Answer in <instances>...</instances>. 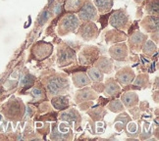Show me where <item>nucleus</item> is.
<instances>
[{
    "instance_id": "1",
    "label": "nucleus",
    "mask_w": 159,
    "mask_h": 141,
    "mask_svg": "<svg viewBox=\"0 0 159 141\" xmlns=\"http://www.w3.org/2000/svg\"><path fill=\"white\" fill-rule=\"evenodd\" d=\"M40 81L45 88L48 99L57 95L68 94L71 89L70 81L66 73H56L52 70L51 73L42 77Z\"/></svg>"
},
{
    "instance_id": "2",
    "label": "nucleus",
    "mask_w": 159,
    "mask_h": 141,
    "mask_svg": "<svg viewBox=\"0 0 159 141\" xmlns=\"http://www.w3.org/2000/svg\"><path fill=\"white\" fill-rule=\"evenodd\" d=\"M1 113L4 117L12 121H21L26 113V106L19 97L12 96L1 108Z\"/></svg>"
},
{
    "instance_id": "3",
    "label": "nucleus",
    "mask_w": 159,
    "mask_h": 141,
    "mask_svg": "<svg viewBox=\"0 0 159 141\" xmlns=\"http://www.w3.org/2000/svg\"><path fill=\"white\" fill-rule=\"evenodd\" d=\"M81 21L76 14L66 13L60 18L57 24V33L59 36L63 37L71 33H75L79 29Z\"/></svg>"
},
{
    "instance_id": "4",
    "label": "nucleus",
    "mask_w": 159,
    "mask_h": 141,
    "mask_svg": "<svg viewBox=\"0 0 159 141\" xmlns=\"http://www.w3.org/2000/svg\"><path fill=\"white\" fill-rule=\"evenodd\" d=\"M108 23L113 29L122 30V32H127L132 27L131 16L128 14V12L125 8H120L118 10H115L110 15Z\"/></svg>"
},
{
    "instance_id": "5",
    "label": "nucleus",
    "mask_w": 159,
    "mask_h": 141,
    "mask_svg": "<svg viewBox=\"0 0 159 141\" xmlns=\"http://www.w3.org/2000/svg\"><path fill=\"white\" fill-rule=\"evenodd\" d=\"M78 61L77 53L66 42H61L57 46V66L59 68L76 64Z\"/></svg>"
},
{
    "instance_id": "6",
    "label": "nucleus",
    "mask_w": 159,
    "mask_h": 141,
    "mask_svg": "<svg viewBox=\"0 0 159 141\" xmlns=\"http://www.w3.org/2000/svg\"><path fill=\"white\" fill-rule=\"evenodd\" d=\"M72 126L66 121H55L51 125V132L49 138L51 140L62 141V140H72L73 131Z\"/></svg>"
},
{
    "instance_id": "7",
    "label": "nucleus",
    "mask_w": 159,
    "mask_h": 141,
    "mask_svg": "<svg viewBox=\"0 0 159 141\" xmlns=\"http://www.w3.org/2000/svg\"><path fill=\"white\" fill-rule=\"evenodd\" d=\"M76 35L82 40L89 42L95 40L99 35V29L94 22H83L75 33Z\"/></svg>"
},
{
    "instance_id": "8",
    "label": "nucleus",
    "mask_w": 159,
    "mask_h": 141,
    "mask_svg": "<svg viewBox=\"0 0 159 141\" xmlns=\"http://www.w3.org/2000/svg\"><path fill=\"white\" fill-rule=\"evenodd\" d=\"M53 45L50 42H46L43 40H39L33 45L30 48V55L36 61L45 60L53 53Z\"/></svg>"
},
{
    "instance_id": "9",
    "label": "nucleus",
    "mask_w": 159,
    "mask_h": 141,
    "mask_svg": "<svg viewBox=\"0 0 159 141\" xmlns=\"http://www.w3.org/2000/svg\"><path fill=\"white\" fill-rule=\"evenodd\" d=\"M100 49L95 45H84L78 54V59L81 65H93L99 57Z\"/></svg>"
},
{
    "instance_id": "10",
    "label": "nucleus",
    "mask_w": 159,
    "mask_h": 141,
    "mask_svg": "<svg viewBox=\"0 0 159 141\" xmlns=\"http://www.w3.org/2000/svg\"><path fill=\"white\" fill-rule=\"evenodd\" d=\"M58 118L60 121H66L67 124H69L71 126H74L76 130H81L83 118H82V116L80 115L77 109L69 107L68 109L60 111Z\"/></svg>"
},
{
    "instance_id": "11",
    "label": "nucleus",
    "mask_w": 159,
    "mask_h": 141,
    "mask_svg": "<svg viewBox=\"0 0 159 141\" xmlns=\"http://www.w3.org/2000/svg\"><path fill=\"white\" fill-rule=\"evenodd\" d=\"M77 16L79 18V20L81 21V23L96 22L99 20V14L91 0H85V2L83 5L81 10L77 13Z\"/></svg>"
},
{
    "instance_id": "12",
    "label": "nucleus",
    "mask_w": 159,
    "mask_h": 141,
    "mask_svg": "<svg viewBox=\"0 0 159 141\" xmlns=\"http://www.w3.org/2000/svg\"><path fill=\"white\" fill-rule=\"evenodd\" d=\"M148 39V33H144L139 29L134 30L132 33L130 32L129 35H128V37H127L128 44H129L128 47H129L133 52L139 53V52H142V48Z\"/></svg>"
},
{
    "instance_id": "13",
    "label": "nucleus",
    "mask_w": 159,
    "mask_h": 141,
    "mask_svg": "<svg viewBox=\"0 0 159 141\" xmlns=\"http://www.w3.org/2000/svg\"><path fill=\"white\" fill-rule=\"evenodd\" d=\"M108 54L113 60L123 62V61H126L128 59V56H129V47H128L125 41L114 43L109 47Z\"/></svg>"
},
{
    "instance_id": "14",
    "label": "nucleus",
    "mask_w": 159,
    "mask_h": 141,
    "mask_svg": "<svg viewBox=\"0 0 159 141\" xmlns=\"http://www.w3.org/2000/svg\"><path fill=\"white\" fill-rule=\"evenodd\" d=\"M134 77H136V73L129 66H126L121 68L117 73H115V81L117 82L122 86H127V85L132 84Z\"/></svg>"
},
{
    "instance_id": "15",
    "label": "nucleus",
    "mask_w": 159,
    "mask_h": 141,
    "mask_svg": "<svg viewBox=\"0 0 159 141\" xmlns=\"http://www.w3.org/2000/svg\"><path fill=\"white\" fill-rule=\"evenodd\" d=\"M98 98V93L91 88L84 86L83 88H79V90L76 91L74 95V101L76 104L85 102V101H93Z\"/></svg>"
},
{
    "instance_id": "16",
    "label": "nucleus",
    "mask_w": 159,
    "mask_h": 141,
    "mask_svg": "<svg viewBox=\"0 0 159 141\" xmlns=\"http://www.w3.org/2000/svg\"><path fill=\"white\" fill-rule=\"evenodd\" d=\"M113 59L111 57H106V56H99L97 58L94 63L93 64V67L96 68L97 70H99L101 73H103L105 75H110L111 73H113L114 70V63Z\"/></svg>"
},
{
    "instance_id": "17",
    "label": "nucleus",
    "mask_w": 159,
    "mask_h": 141,
    "mask_svg": "<svg viewBox=\"0 0 159 141\" xmlns=\"http://www.w3.org/2000/svg\"><path fill=\"white\" fill-rule=\"evenodd\" d=\"M139 26L146 33H154L159 30V16H144L139 23Z\"/></svg>"
},
{
    "instance_id": "18",
    "label": "nucleus",
    "mask_w": 159,
    "mask_h": 141,
    "mask_svg": "<svg viewBox=\"0 0 159 141\" xmlns=\"http://www.w3.org/2000/svg\"><path fill=\"white\" fill-rule=\"evenodd\" d=\"M50 104L55 110H57V111L59 112L63 111V110H66L69 107H71L70 96L68 94L54 96L50 98Z\"/></svg>"
},
{
    "instance_id": "19",
    "label": "nucleus",
    "mask_w": 159,
    "mask_h": 141,
    "mask_svg": "<svg viewBox=\"0 0 159 141\" xmlns=\"http://www.w3.org/2000/svg\"><path fill=\"white\" fill-rule=\"evenodd\" d=\"M128 34L125 32H122L119 29H109L105 33V41L107 44H114L118 42H123L127 40Z\"/></svg>"
},
{
    "instance_id": "20",
    "label": "nucleus",
    "mask_w": 159,
    "mask_h": 141,
    "mask_svg": "<svg viewBox=\"0 0 159 141\" xmlns=\"http://www.w3.org/2000/svg\"><path fill=\"white\" fill-rule=\"evenodd\" d=\"M121 86L120 84L115 81L114 77H109L106 78L104 82V88H103V93L105 96L108 97H113L117 96L121 93Z\"/></svg>"
},
{
    "instance_id": "21",
    "label": "nucleus",
    "mask_w": 159,
    "mask_h": 141,
    "mask_svg": "<svg viewBox=\"0 0 159 141\" xmlns=\"http://www.w3.org/2000/svg\"><path fill=\"white\" fill-rule=\"evenodd\" d=\"M72 82L77 88H83L84 86H89L91 84V81L89 77L88 73L81 71L72 73Z\"/></svg>"
},
{
    "instance_id": "22",
    "label": "nucleus",
    "mask_w": 159,
    "mask_h": 141,
    "mask_svg": "<svg viewBox=\"0 0 159 141\" xmlns=\"http://www.w3.org/2000/svg\"><path fill=\"white\" fill-rule=\"evenodd\" d=\"M30 95L33 96L32 103H36V102H43L48 100L45 88L43 86V84L41 83V82H38L36 84H34V87L30 91Z\"/></svg>"
},
{
    "instance_id": "23",
    "label": "nucleus",
    "mask_w": 159,
    "mask_h": 141,
    "mask_svg": "<svg viewBox=\"0 0 159 141\" xmlns=\"http://www.w3.org/2000/svg\"><path fill=\"white\" fill-rule=\"evenodd\" d=\"M120 100L123 103V105L125 106V108H133L134 106H138L139 103V95L136 91H127V92H124L123 94H121Z\"/></svg>"
},
{
    "instance_id": "24",
    "label": "nucleus",
    "mask_w": 159,
    "mask_h": 141,
    "mask_svg": "<svg viewBox=\"0 0 159 141\" xmlns=\"http://www.w3.org/2000/svg\"><path fill=\"white\" fill-rule=\"evenodd\" d=\"M131 121H132L131 116L128 113H126L125 111L119 113V115L114 120V128H115V130L117 131L118 133L122 132L125 130V127H126L128 122Z\"/></svg>"
},
{
    "instance_id": "25",
    "label": "nucleus",
    "mask_w": 159,
    "mask_h": 141,
    "mask_svg": "<svg viewBox=\"0 0 159 141\" xmlns=\"http://www.w3.org/2000/svg\"><path fill=\"white\" fill-rule=\"evenodd\" d=\"M133 86H136V89H143V88H148L150 86V78L149 75L146 73H139V75L136 76L132 82Z\"/></svg>"
},
{
    "instance_id": "26",
    "label": "nucleus",
    "mask_w": 159,
    "mask_h": 141,
    "mask_svg": "<svg viewBox=\"0 0 159 141\" xmlns=\"http://www.w3.org/2000/svg\"><path fill=\"white\" fill-rule=\"evenodd\" d=\"M87 114L89 116L93 121L99 122V121H102L103 119H104L105 115L107 114V110H105L102 106H96L93 108L90 107L89 110H87Z\"/></svg>"
},
{
    "instance_id": "27",
    "label": "nucleus",
    "mask_w": 159,
    "mask_h": 141,
    "mask_svg": "<svg viewBox=\"0 0 159 141\" xmlns=\"http://www.w3.org/2000/svg\"><path fill=\"white\" fill-rule=\"evenodd\" d=\"M93 2L98 14L104 15L112 10L114 0H93Z\"/></svg>"
},
{
    "instance_id": "28",
    "label": "nucleus",
    "mask_w": 159,
    "mask_h": 141,
    "mask_svg": "<svg viewBox=\"0 0 159 141\" xmlns=\"http://www.w3.org/2000/svg\"><path fill=\"white\" fill-rule=\"evenodd\" d=\"M85 0H65L64 2V10L67 13L77 14L81 10Z\"/></svg>"
},
{
    "instance_id": "29",
    "label": "nucleus",
    "mask_w": 159,
    "mask_h": 141,
    "mask_svg": "<svg viewBox=\"0 0 159 141\" xmlns=\"http://www.w3.org/2000/svg\"><path fill=\"white\" fill-rule=\"evenodd\" d=\"M125 132L128 137H131L132 139L138 138L140 131H142V126L139 124H137L136 121H129L125 127Z\"/></svg>"
},
{
    "instance_id": "30",
    "label": "nucleus",
    "mask_w": 159,
    "mask_h": 141,
    "mask_svg": "<svg viewBox=\"0 0 159 141\" xmlns=\"http://www.w3.org/2000/svg\"><path fill=\"white\" fill-rule=\"evenodd\" d=\"M144 12L148 15L159 16V0H145Z\"/></svg>"
},
{
    "instance_id": "31",
    "label": "nucleus",
    "mask_w": 159,
    "mask_h": 141,
    "mask_svg": "<svg viewBox=\"0 0 159 141\" xmlns=\"http://www.w3.org/2000/svg\"><path fill=\"white\" fill-rule=\"evenodd\" d=\"M157 50H158V45L155 44L151 39L146 40L142 48V52L148 58H151L154 54H157Z\"/></svg>"
},
{
    "instance_id": "32",
    "label": "nucleus",
    "mask_w": 159,
    "mask_h": 141,
    "mask_svg": "<svg viewBox=\"0 0 159 141\" xmlns=\"http://www.w3.org/2000/svg\"><path fill=\"white\" fill-rule=\"evenodd\" d=\"M87 73L90 78L91 82H102L104 81V73H101L99 70H97L94 67L88 68Z\"/></svg>"
},
{
    "instance_id": "33",
    "label": "nucleus",
    "mask_w": 159,
    "mask_h": 141,
    "mask_svg": "<svg viewBox=\"0 0 159 141\" xmlns=\"http://www.w3.org/2000/svg\"><path fill=\"white\" fill-rule=\"evenodd\" d=\"M107 109L110 112L115 113V114H119L121 112L125 111V106L123 105V103L120 99H114L112 101H110L107 105Z\"/></svg>"
},
{
    "instance_id": "34",
    "label": "nucleus",
    "mask_w": 159,
    "mask_h": 141,
    "mask_svg": "<svg viewBox=\"0 0 159 141\" xmlns=\"http://www.w3.org/2000/svg\"><path fill=\"white\" fill-rule=\"evenodd\" d=\"M34 83H35V77L30 75V73H25L22 76V79L20 82V85L22 87L30 88V87L34 86Z\"/></svg>"
},
{
    "instance_id": "35",
    "label": "nucleus",
    "mask_w": 159,
    "mask_h": 141,
    "mask_svg": "<svg viewBox=\"0 0 159 141\" xmlns=\"http://www.w3.org/2000/svg\"><path fill=\"white\" fill-rule=\"evenodd\" d=\"M51 111V104L48 103V102H41V104L39 105V113H46V112H49Z\"/></svg>"
},
{
    "instance_id": "36",
    "label": "nucleus",
    "mask_w": 159,
    "mask_h": 141,
    "mask_svg": "<svg viewBox=\"0 0 159 141\" xmlns=\"http://www.w3.org/2000/svg\"><path fill=\"white\" fill-rule=\"evenodd\" d=\"M137 106H134L133 108H130V114L131 117L134 120H139L140 117V110L139 108H136Z\"/></svg>"
},
{
    "instance_id": "37",
    "label": "nucleus",
    "mask_w": 159,
    "mask_h": 141,
    "mask_svg": "<svg viewBox=\"0 0 159 141\" xmlns=\"http://www.w3.org/2000/svg\"><path fill=\"white\" fill-rule=\"evenodd\" d=\"M93 105V101H85V102H82V103L78 104L79 108L81 110H83V111H87V110H89Z\"/></svg>"
},
{
    "instance_id": "38",
    "label": "nucleus",
    "mask_w": 159,
    "mask_h": 141,
    "mask_svg": "<svg viewBox=\"0 0 159 141\" xmlns=\"http://www.w3.org/2000/svg\"><path fill=\"white\" fill-rule=\"evenodd\" d=\"M94 84L91 85V88H93L95 92L100 93L103 92V88H104V83L102 82H93Z\"/></svg>"
},
{
    "instance_id": "39",
    "label": "nucleus",
    "mask_w": 159,
    "mask_h": 141,
    "mask_svg": "<svg viewBox=\"0 0 159 141\" xmlns=\"http://www.w3.org/2000/svg\"><path fill=\"white\" fill-rule=\"evenodd\" d=\"M149 34H150V38H151V40L153 41L155 44H157V45H158V41H159V37H158L159 30H156V32L151 33H149Z\"/></svg>"
},
{
    "instance_id": "40",
    "label": "nucleus",
    "mask_w": 159,
    "mask_h": 141,
    "mask_svg": "<svg viewBox=\"0 0 159 141\" xmlns=\"http://www.w3.org/2000/svg\"><path fill=\"white\" fill-rule=\"evenodd\" d=\"M139 110L140 111H146L145 108L148 109V101H143L142 103H139Z\"/></svg>"
},
{
    "instance_id": "41",
    "label": "nucleus",
    "mask_w": 159,
    "mask_h": 141,
    "mask_svg": "<svg viewBox=\"0 0 159 141\" xmlns=\"http://www.w3.org/2000/svg\"><path fill=\"white\" fill-rule=\"evenodd\" d=\"M152 98H153V100L155 101V103L156 104H158V89H156L155 90V92L153 93V95H152Z\"/></svg>"
},
{
    "instance_id": "42",
    "label": "nucleus",
    "mask_w": 159,
    "mask_h": 141,
    "mask_svg": "<svg viewBox=\"0 0 159 141\" xmlns=\"http://www.w3.org/2000/svg\"><path fill=\"white\" fill-rule=\"evenodd\" d=\"M158 87H159V84H158V77H155V84H153V89L155 88V90H156V89H158Z\"/></svg>"
},
{
    "instance_id": "43",
    "label": "nucleus",
    "mask_w": 159,
    "mask_h": 141,
    "mask_svg": "<svg viewBox=\"0 0 159 141\" xmlns=\"http://www.w3.org/2000/svg\"><path fill=\"white\" fill-rule=\"evenodd\" d=\"M134 3H137L138 5H143L144 2H145V0H134Z\"/></svg>"
},
{
    "instance_id": "44",
    "label": "nucleus",
    "mask_w": 159,
    "mask_h": 141,
    "mask_svg": "<svg viewBox=\"0 0 159 141\" xmlns=\"http://www.w3.org/2000/svg\"><path fill=\"white\" fill-rule=\"evenodd\" d=\"M158 130H159L158 126H156V128H155L154 132L152 133V134H153V135H155V138H156V140H158Z\"/></svg>"
}]
</instances>
